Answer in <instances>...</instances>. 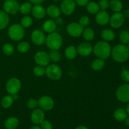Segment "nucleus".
Returning <instances> with one entry per match:
<instances>
[{"mask_svg": "<svg viewBox=\"0 0 129 129\" xmlns=\"http://www.w3.org/2000/svg\"><path fill=\"white\" fill-rule=\"evenodd\" d=\"M26 107L31 110H34L39 107L38 100L35 98H30L26 102Z\"/></svg>", "mask_w": 129, "mask_h": 129, "instance_id": "nucleus-38", "label": "nucleus"}, {"mask_svg": "<svg viewBox=\"0 0 129 129\" xmlns=\"http://www.w3.org/2000/svg\"><path fill=\"white\" fill-rule=\"evenodd\" d=\"M105 62L103 59H96L94 60H93L91 63V68L93 70L95 71H100L103 68H105Z\"/></svg>", "mask_w": 129, "mask_h": 129, "instance_id": "nucleus-27", "label": "nucleus"}, {"mask_svg": "<svg viewBox=\"0 0 129 129\" xmlns=\"http://www.w3.org/2000/svg\"><path fill=\"white\" fill-rule=\"evenodd\" d=\"M89 23H90V19L88 16H86V15L81 16L79 20V23L83 27L88 26Z\"/></svg>", "mask_w": 129, "mask_h": 129, "instance_id": "nucleus-39", "label": "nucleus"}, {"mask_svg": "<svg viewBox=\"0 0 129 129\" xmlns=\"http://www.w3.org/2000/svg\"><path fill=\"white\" fill-rule=\"evenodd\" d=\"M55 22L57 25H62L63 24V23H64V20H63L62 18L59 16V17L55 18Z\"/></svg>", "mask_w": 129, "mask_h": 129, "instance_id": "nucleus-44", "label": "nucleus"}, {"mask_svg": "<svg viewBox=\"0 0 129 129\" xmlns=\"http://www.w3.org/2000/svg\"><path fill=\"white\" fill-rule=\"evenodd\" d=\"M75 129H89L88 127H86V126L84 125H79L78 127H77Z\"/></svg>", "mask_w": 129, "mask_h": 129, "instance_id": "nucleus-48", "label": "nucleus"}, {"mask_svg": "<svg viewBox=\"0 0 129 129\" xmlns=\"http://www.w3.org/2000/svg\"><path fill=\"white\" fill-rule=\"evenodd\" d=\"M48 54L50 60L54 62H58L61 59V54L58 50H50Z\"/></svg>", "mask_w": 129, "mask_h": 129, "instance_id": "nucleus-32", "label": "nucleus"}, {"mask_svg": "<svg viewBox=\"0 0 129 129\" xmlns=\"http://www.w3.org/2000/svg\"><path fill=\"white\" fill-rule=\"evenodd\" d=\"M112 49V47L108 42L102 40L94 44L93 52L98 58L105 60L111 55Z\"/></svg>", "mask_w": 129, "mask_h": 129, "instance_id": "nucleus-2", "label": "nucleus"}, {"mask_svg": "<svg viewBox=\"0 0 129 129\" xmlns=\"http://www.w3.org/2000/svg\"><path fill=\"white\" fill-rule=\"evenodd\" d=\"M110 15L107 10H100L96 14L95 20L97 24L101 26H105L109 23Z\"/></svg>", "mask_w": 129, "mask_h": 129, "instance_id": "nucleus-17", "label": "nucleus"}, {"mask_svg": "<svg viewBox=\"0 0 129 129\" xmlns=\"http://www.w3.org/2000/svg\"><path fill=\"white\" fill-rule=\"evenodd\" d=\"M39 108L43 111H50L54 107V101L49 96H42L38 100Z\"/></svg>", "mask_w": 129, "mask_h": 129, "instance_id": "nucleus-10", "label": "nucleus"}, {"mask_svg": "<svg viewBox=\"0 0 129 129\" xmlns=\"http://www.w3.org/2000/svg\"><path fill=\"white\" fill-rule=\"evenodd\" d=\"M116 97L122 103L129 102V84H123L120 86L116 91Z\"/></svg>", "mask_w": 129, "mask_h": 129, "instance_id": "nucleus-7", "label": "nucleus"}, {"mask_svg": "<svg viewBox=\"0 0 129 129\" xmlns=\"http://www.w3.org/2000/svg\"><path fill=\"white\" fill-rule=\"evenodd\" d=\"M127 45V48H128V49L129 50V42L128 43V44H127V45Z\"/></svg>", "mask_w": 129, "mask_h": 129, "instance_id": "nucleus-51", "label": "nucleus"}, {"mask_svg": "<svg viewBox=\"0 0 129 129\" xmlns=\"http://www.w3.org/2000/svg\"><path fill=\"white\" fill-rule=\"evenodd\" d=\"M123 122H125V124L126 126H127V127H129V117H127V118H125V120Z\"/></svg>", "mask_w": 129, "mask_h": 129, "instance_id": "nucleus-47", "label": "nucleus"}, {"mask_svg": "<svg viewBox=\"0 0 129 129\" xmlns=\"http://www.w3.org/2000/svg\"><path fill=\"white\" fill-rule=\"evenodd\" d=\"M2 50L4 54L8 55V56H10V55H11L14 53L15 49H14L13 45L11 44H10V43H6V44H5L3 45Z\"/></svg>", "mask_w": 129, "mask_h": 129, "instance_id": "nucleus-35", "label": "nucleus"}, {"mask_svg": "<svg viewBox=\"0 0 129 129\" xmlns=\"http://www.w3.org/2000/svg\"><path fill=\"white\" fill-rule=\"evenodd\" d=\"M86 7L87 11L91 15H96L100 11L99 5L94 1H89Z\"/></svg>", "mask_w": 129, "mask_h": 129, "instance_id": "nucleus-28", "label": "nucleus"}, {"mask_svg": "<svg viewBox=\"0 0 129 129\" xmlns=\"http://www.w3.org/2000/svg\"><path fill=\"white\" fill-rule=\"evenodd\" d=\"M109 7L115 13L120 12L123 8V5L120 0H111L110 1Z\"/></svg>", "mask_w": 129, "mask_h": 129, "instance_id": "nucleus-31", "label": "nucleus"}, {"mask_svg": "<svg viewBox=\"0 0 129 129\" xmlns=\"http://www.w3.org/2000/svg\"><path fill=\"white\" fill-rule=\"evenodd\" d=\"M34 60L37 65L43 67H47L50 62L49 54L44 51H38L35 53Z\"/></svg>", "mask_w": 129, "mask_h": 129, "instance_id": "nucleus-12", "label": "nucleus"}, {"mask_svg": "<svg viewBox=\"0 0 129 129\" xmlns=\"http://www.w3.org/2000/svg\"><path fill=\"white\" fill-rule=\"evenodd\" d=\"M125 22V17L123 13L115 12L110 17L109 23L113 28H119Z\"/></svg>", "mask_w": 129, "mask_h": 129, "instance_id": "nucleus-13", "label": "nucleus"}, {"mask_svg": "<svg viewBox=\"0 0 129 129\" xmlns=\"http://www.w3.org/2000/svg\"><path fill=\"white\" fill-rule=\"evenodd\" d=\"M98 5L101 10H107L109 8L110 1L108 0H100Z\"/></svg>", "mask_w": 129, "mask_h": 129, "instance_id": "nucleus-41", "label": "nucleus"}, {"mask_svg": "<svg viewBox=\"0 0 129 129\" xmlns=\"http://www.w3.org/2000/svg\"><path fill=\"white\" fill-rule=\"evenodd\" d=\"M126 112H127V115L129 117V102H128V104H127V107H126Z\"/></svg>", "mask_w": 129, "mask_h": 129, "instance_id": "nucleus-50", "label": "nucleus"}, {"mask_svg": "<svg viewBox=\"0 0 129 129\" xmlns=\"http://www.w3.org/2000/svg\"><path fill=\"white\" fill-rule=\"evenodd\" d=\"M32 7V4L30 2L23 3L21 5H20L19 11L23 15H28L30 13H31Z\"/></svg>", "mask_w": 129, "mask_h": 129, "instance_id": "nucleus-30", "label": "nucleus"}, {"mask_svg": "<svg viewBox=\"0 0 129 129\" xmlns=\"http://www.w3.org/2000/svg\"><path fill=\"white\" fill-rule=\"evenodd\" d=\"M61 1H62V0H61Z\"/></svg>", "mask_w": 129, "mask_h": 129, "instance_id": "nucleus-53", "label": "nucleus"}, {"mask_svg": "<svg viewBox=\"0 0 129 129\" xmlns=\"http://www.w3.org/2000/svg\"><path fill=\"white\" fill-rule=\"evenodd\" d=\"M89 2V0H75V3L77 5L81 7L86 6Z\"/></svg>", "mask_w": 129, "mask_h": 129, "instance_id": "nucleus-43", "label": "nucleus"}, {"mask_svg": "<svg viewBox=\"0 0 129 129\" xmlns=\"http://www.w3.org/2000/svg\"><path fill=\"white\" fill-rule=\"evenodd\" d=\"M77 49L78 54L82 57H88L93 52V47L88 42H83L78 45Z\"/></svg>", "mask_w": 129, "mask_h": 129, "instance_id": "nucleus-14", "label": "nucleus"}, {"mask_svg": "<svg viewBox=\"0 0 129 129\" xmlns=\"http://www.w3.org/2000/svg\"><path fill=\"white\" fill-rule=\"evenodd\" d=\"M16 1H17V0H16Z\"/></svg>", "mask_w": 129, "mask_h": 129, "instance_id": "nucleus-52", "label": "nucleus"}, {"mask_svg": "<svg viewBox=\"0 0 129 129\" xmlns=\"http://www.w3.org/2000/svg\"><path fill=\"white\" fill-rule=\"evenodd\" d=\"M121 79L122 81L125 83H128L129 82V71L128 69H123L121 72L120 74Z\"/></svg>", "mask_w": 129, "mask_h": 129, "instance_id": "nucleus-40", "label": "nucleus"}, {"mask_svg": "<svg viewBox=\"0 0 129 129\" xmlns=\"http://www.w3.org/2000/svg\"><path fill=\"white\" fill-rule=\"evenodd\" d=\"M30 129H42V128L41 127H39V126L38 125H34L32 126V127H30Z\"/></svg>", "mask_w": 129, "mask_h": 129, "instance_id": "nucleus-49", "label": "nucleus"}, {"mask_svg": "<svg viewBox=\"0 0 129 129\" xmlns=\"http://www.w3.org/2000/svg\"><path fill=\"white\" fill-rule=\"evenodd\" d=\"M119 39L122 44L126 45L129 42V31L127 30H123L120 32Z\"/></svg>", "mask_w": 129, "mask_h": 129, "instance_id": "nucleus-36", "label": "nucleus"}, {"mask_svg": "<svg viewBox=\"0 0 129 129\" xmlns=\"http://www.w3.org/2000/svg\"><path fill=\"white\" fill-rule=\"evenodd\" d=\"M21 87V81L17 78H11L7 81L5 85L6 91L11 95H16Z\"/></svg>", "mask_w": 129, "mask_h": 129, "instance_id": "nucleus-6", "label": "nucleus"}, {"mask_svg": "<svg viewBox=\"0 0 129 129\" xmlns=\"http://www.w3.org/2000/svg\"><path fill=\"white\" fill-rule=\"evenodd\" d=\"M45 75L51 80L58 81L62 76V71L61 68L56 64H49L45 68Z\"/></svg>", "mask_w": 129, "mask_h": 129, "instance_id": "nucleus-5", "label": "nucleus"}, {"mask_svg": "<svg viewBox=\"0 0 129 129\" xmlns=\"http://www.w3.org/2000/svg\"><path fill=\"white\" fill-rule=\"evenodd\" d=\"M31 13L35 18L41 20L46 15V10L41 5H34L31 9Z\"/></svg>", "mask_w": 129, "mask_h": 129, "instance_id": "nucleus-18", "label": "nucleus"}, {"mask_svg": "<svg viewBox=\"0 0 129 129\" xmlns=\"http://www.w3.org/2000/svg\"><path fill=\"white\" fill-rule=\"evenodd\" d=\"M78 51L77 49L73 45H70L66 48L64 51L65 57L69 60H73L75 59L78 55Z\"/></svg>", "mask_w": 129, "mask_h": 129, "instance_id": "nucleus-23", "label": "nucleus"}, {"mask_svg": "<svg viewBox=\"0 0 129 129\" xmlns=\"http://www.w3.org/2000/svg\"><path fill=\"white\" fill-rule=\"evenodd\" d=\"M84 27L82 26L79 23L72 22L68 25L66 31L70 36L73 37H79L83 34Z\"/></svg>", "mask_w": 129, "mask_h": 129, "instance_id": "nucleus-11", "label": "nucleus"}, {"mask_svg": "<svg viewBox=\"0 0 129 129\" xmlns=\"http://www.w3.org/2000/svg\"><path fill=\"white\" fill-rule=\"evenodd\" d=\"M40 125L42 129H52L53 127L52 124L50 121L45 120Z\"/></svg>", "mask_w": 129, "mask_h": 129, "instance_id": "nucleus-42", "label": "nucleus"}, {"mask_svg": "<svg viewBox=\"0 0 129 129\" xmlns=\"http://www.w3.org/2000/svg\"><path fill=\"white\" fill-rule=\"evenodd\" d=\"M33 73L35 76L42 77L45 75V67L40 66L37 65V66L34 67L33 69Z\"/></svg>", "mask_w": 129, "mask_h": 129, "instance_id": "nucleus-37", "label": "nucleus"}, {"mask_svg": "<svg viewBox=\"0 0 129 129\" xmlns=\"http://www.w3.org/2000/svg\"><path fill=\"white\" fill-rule=\"evenodd\" d=\"M45 44L50 50H59L63 44V39L61 35L57 32L49 34L45 39Z\"/></svg>", "mask_w": 129, "mask_h": 129, "instance_id": "nucleus-3", "label": "nucleus"}, {"mask_svg": "<svg viewBox=\"0 0 129 129\" xmlns=\"http://www.w3.org/2000/svg\"><path fill=\"white\" fill-rule=\"evenodd\" d=\"M15 99L13 96L11 94H8L2 98L1 100V105L4 108H9L13 105Z\"/></svg>", "mask_w": 129, "mask_h": 129, "instance_id": "nucleus-26", "label": "nucleus"}, {"mask_svg": "<svg viewBox=\"0 0 129 129\" xmlns=\"http://www.w3.org/2000/svg\"><path fill=\"white\" fill-rule=\"evenodd\" d=\"M111 55L117 62H125L129 59V50L125 44H117L112 49Z\"/></svg>", "mask_w": 129, "mask_h": 129, "instance_id": "nucleus-1", "label": "nucleus"}, {"mask_svg": "<svg viewBox=\"0 0 129 129\" xmlns=\"http://www.w3.org/2000/svg\"><path fill=\"white\" fill-rule=\"evenodd\" d=\"M19 125V120L15 117L8 118L4 123V126L6 129H16Z\"/></svg>", "mask_w": 129, "mask_h": 129, "instance_id": "nucleus-22", "label": "nucleus"}, {"mask_svg": "<svg viewBox=\"0 0 129 129\" xmlns=\"http://www.w3.org/2000/svg\"><path fill=\"white\" fill-rule=\"evenodd\" d=\"M45 0H29V1L33 5H40Z\"/></svg>", "mask_w": 129, "mask_h": 129, "instance_id": "nucleus-45", "label": "nucleus"}, {"mask_svg": "<svg viewBox=\"0 0 129 129\" xmlns=\"http://www.w3.org/2000/svg\"><path fill=\"white\" fill-rule=\"evenodd\" d=\"M123 15L124 16L125 18H129V9H127V10H125L123 13Z\"/></svg>", "mask_w": 129, "mask_h": 129, "instance_id": "nucleus-46", "label": "nucleus"}, {"mask_svg": "<svg viewBox=\"0 0 129 129\" xmlns=\"http://www.w3.org/2000/svg\"><path fill=\"white\" fill-rule=\"evenodd\" d=\"M3 10L9 15H16L19 12L20 5L16 0H6L3 4Z\"/></svg>", "mask_w": 129, "mask_h": 129, "instance_id": "nucleus-8", "label": "nucleus"}, {"mask_svg": "<svg viewBox=\"0 0 129 129\" xmlns=\"http://www.w3.org/2000/svg\"><path fill=\"white\" fill-rule=\"evenodd\" d=\"M61 11L60 8L54 5H51L46 9V14L51 18H56L60 16Z\"/></svg>", "mask_w": 129, "mask_h": 129, "instance_id": "nucleus-19", "label": "nucleus"}, {"mask_svg": "<svg viewBox=\"0 0 129 129\" xmlns=\"http://www.w3.org/2000/svg\"><path fill=\"white\" fill-rule=\"evenodd\" d=\"M76 4L74 0H62L60 5L61 13L66 16L72 15L76 10Z\"/></svg>", "mask_w": 129, "mask_h": 129, "instance_id": "nucleus-9", "label": "nucleus"}, {"mask_svg": "<svg viewBox=\"0 0 129 129\" xmlns=\"http://www.w3.org/2000/svg\"><path fill=\"white\" fill-rule=\"evenodd\" d=\"M45 39H46V37L44 33L39 29L34 30L31 32V40L35 45H38V46L42 45L45 43Z\"/></svg>", "mask_w": 129, "mask_h": 129, "instance_id": "nucleus-15", "label": "nucleus"}, {"mask_svg": "<svg viewBox=\"0 0 129 129\" xmlns=\"http://www.w3.org/2000/svg\"><path fill=\"white\" fill-rule=\"evenodd\" d=\"M101 37L106 42H111L115 38V33L112 29L105 28L101 31Z\"/></svg>", "mask_w": 129, "mask_h": 129, "instance_id": "nucleus-21", "label": "nucleus"}, {"mask_svg": "<svg viewBox=\"0 0 129 129\" xmlns=\"http://www.w3.org/2000/svg\"><path fill=\"white\" fill-rule=\"evenodd\" d=\"M30 45L28 42L22 41L20 42L17 45V50L20 53H26L30 50Z\"/></svg>", "mask_w": 129, "mask_h": 129, "instance_id": "nucleus-33", "label": "nucleus"}, {"mask_svg": "<svg viewBox=\"0 0 129 129\" xmlns=\"http://www.w3.org/2000/svg\"><path fill=\"white\" fill-rule=\"evenodd\" d=\"M82 35L87 42H89L94 39V36H95V32L91 28H86L83 30Z\"/></svg>", "mask_w": 129, "mask_h": 129, "instance_id": "nucleus-29", "label": "nucleus"}, {"mask_svg": "<svg viewBox=\"0 0 129 129\" xmlns=\"http://www.w3.org/2000/svg\"><path fill=\"white\" fill-rule=\"evenodd\" d=\"M25 28L18 23L11 25L8 30V35L10 39L15 42L22 40L25 37Z\"/></svg>", "mask_w": 129, "mask_h": 129, "instance_id": "nucleus-4", "label": "nucleus"}, {"mask_svg": "<svg viewBox=\"0 0 129 129\" xmlns=\"http://www.w3.org/2000/svg\"><path fill=\"white\" fill-rule=\"evenodd\" d=\"M57 25H56L54 20L49 19V20H47L46 21H44L42 25V28L45 32L51 34V33L55 31L57 29Z\"/></svg>", "mask_w": 129, "mask_h": 129, "instance_id": "nucleus-20", "label": "nucleus"}, {"mask_svg": "<svg viewBox=\"0 0 129 129\" xmlns=\"http://www.w3.org/2000/svg\"><path fill=\"white\" fill-rule=\"evenodd\" d=\"M10 23V16L4 10H0V30L5 29Z\"/></svg>", "mask_w": 129, "mask_h": 129, "instance_id": "nucleus-24", "label": "nucleus"}, {"mask_svg": "<svg viewBox=\"0 0 129 129\" xmlns=\"http://www.w3.org/2000/svg\"><path fill=\"white\" fill-rule=\"evenodd\" d=\"M128 117L126 110L123 108H117L113 113V117L119 122H123L125 118Z\"/></svg>", "mask_w": 129, "mask_h": 129, "instance_id": "nucleus-25", "label": "nucleus"}, {"mask_svg": "<svg viewBox=\"0 0 129 129\" xmlns=\"http://www.w3.org/2000/svg\"><path fill=\"white\" fill-rule=\"evenodd\" d=\"M34 20L31 16H28V15H25L21 19V21H20V25L24 28H29L32 25Z\"/></svg>", "mask_w": 129, "mask_h": 129, "instance_id": "nucleus-34", "label": "nucleus"}, {"mask_svg": "<svg viewBox=\"0 0 129 129\" xmlns=\"http://www.w3.org/2000/svg\"><path fill=\"white\" fill-rule=\"evenodd\" d=\"M31 122L35 125H40L45 120L44 111L40 108H35L32 111L30 116Z\"/></svg>", "mask_w": 129, "mask_h": 129, "instance_id": "nucleus-16", "label": "nucleus"}]
</instances>
